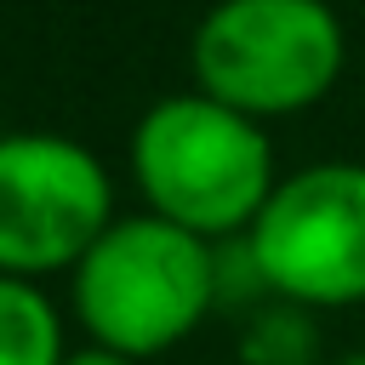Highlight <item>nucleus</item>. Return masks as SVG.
Wrapping results in <instances>:
<instances>
[{
  "label": "nucleus",
  "instance_id": "nucleus-9",
  "mask_svg": "<svg viewBox=\"0 0 365 365\" xmlns=\"http://www.w3.org/2000/svg\"><path fill=\"white\" fill-rule=\"evenodd\" d=\"M331 365H365V348H354V354H336Z\"/></svg>",
  "mask_w": 365,
  "mask_h": 365
},
{
  "label": "nucleus",
  "instance_id": "nucleus-5",
  "mask_svg": "<svg viewBox=\"0 0 365 365\" xmlns=\"http://www.w3.org/2000/svg\"><path fill=\"white\" fill-rule=\"evenodd\" d=\"M108 222L114 182L86 143L63 131L0 137V274H74Z\"/></svg>",
  "mask_w": 365,
  "mask_h": 365
},
{
  "label": "nucleus",
  "instance_id": "nucleus-8",
  "mask_svg": "<svg viewBox=\"0 0 365 365\" xmlns=\"http://www.w3.org/2000/svg\"><path fill=\"white\" fill-rule=\"evenodd\" d=\"M63 365H143V359H131L120 348H103V342H80V348H68Z\"/></svg>",
  "mask_w": 365,
  "mask_h": 365
},
{
  "label": "nucleus",
  "instance_id": "nucleus-1",
  "mask_svg": "<svg viewBox=\"0 0 365 365\" xmlns=\"http://www.w3.org/2000/svg\"><path fill=\"white\" fill-rule=\"evenodd\" d=\"M131 177L154 217L200 240L245 234L279 188L262 120L205 97L200 86L148 103L131 125Z\"/></svg>",
  "mask_w": 365,
  "mask_h": 365
},
{
  "label": "nucleus",
  "instance_id": "nucleus-4",
  "mask_svg": "<svg viewBox=\"0 0 365 365\" xmlns=\"http://www.w3.org/2000/svg\"><path fill=\"white\" fill-rule=\"evenodd\" d=\"M268 297L302 302L314 314L365 302V165L319 160L268 194L245 228Z\"/></svg>",
  "mask_w": 365,
  "mask_h": 365
},
{
  "label": "nucleus",
  "instance_id": "nucleus-2",
  "mask_svg": "<svg viewBox=\"0 0 365 365\" xmlns=\"http://www.w3.org/2000/svg\"><path fill=\"white\" fill-rule=\"evenodd\" d=\"M68 308L86 342L131 359L188 342L217 302V240H200L154 211L114 217L68 274Z\"/></svg>",
  "mask_w": 365,
  "mask_h": 365
},
{
  "label": "nucleus",
  "instance_id": "nucleus-6",
  "mask_svg": "<svg viewBox=\"0 0 365 365\" xmlns=\"http://www.w3.org/2000/svg\"><path fill=\"white\" fill-rule=\"evenodd\" d=\"M63 314L40 279L0 274V365H63Z\"/></svg>",
  "mask_w": 365,
  "mask_h": 365
},
{
  "label": "nucleus",
  "instance_id": "nucleus-7",
  "mask_svg": "<svg viewBox=\"0 0 365 365\" xmlns=\"http://www.w3.org/2000/svg\"><path fill=\"white\" fill-rule=\"evenodd\" d=\"M319 314L285 297H268L240 325V365H319Z\"/></svg>",
  "mask_w": 365,
  "mask_h": 365
},
{
  "label": "nucleus",
  "instance_id": "nucleus-3",
  "mask_svg": "<svg viewBox=\"0 0 365 365\" xmlns=\"http://www.w3.org/2000/svg\"><path fill=\"white\" fill-rule=\"evenodd\" d=\"M348 40L325 0H217L194 40V86L251 120L314 108L342 74Z\"/></svg>",
  "mask_w": 365,
  "mask_h": 365
}]
</instances>
